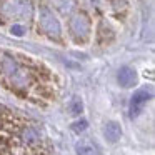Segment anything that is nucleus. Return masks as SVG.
I'll return each mask as SVG.
<instances>
[{
    "label": "nucleus",
    "instance_id": "0eeeda50",
    "mask_svg": "<svg viewBox=\"0 0 155 155\" xmlns=\"http://www.w3.org/2000/svg\"><path fill=\"white\" fill-rule=\"evenodd\" d=\"M12 32H15L17 35H20V34H22V28H20V27H14V28H12Z\"/></svg>",
    "mask_w": 155,
    "mask_h": 155
},
{
    "label": "nucleus",
    "instance_id": "423d86ee",
    "mask_svg": "<svg viewBox=\"0 0 155 155\" xmlns=\"http://www.w3.org/2000/svg\"><path fill=\"white\" fill-rule=\"evenodd\" d=\"M85 128H87V122H85V120H80V122L72 124V130H74L75 134H80V132L85 130Z\"/></svg>",
    "mask_w": 155,
    "mask_h": 155
},
{
    "label": "nucleus",
    "instance_id": "20e7f679",
    "mask_svg": "<svg viewBox=\"0 0 155 155\" xmlns=\"http://www.w3.org/2000/svg\"><path fill=\"white\" fill-rule=\"evenodd\" d=\"M75 150H77V155H100L97 145H95L94 142L87 140V138L77 142V145H75Z\"/></svg>",
    "mask_w": 155,
    "mask_h": 155
},
{
    "label": "nucleus",
    "instance_id": "f257e3e1",
    "mask_svg": "<svg viewBox=\"0 0 155 155\" xmlns=\"http://www.w3.org/2000/svg\"><path fill=\"white\" fill-rule=\"evenodd\" d=\"M40 127L17 110L0 105V155H50Z\"/></svg>",
    "mask_w": 155,
    "mask_h": 155
},
{
    "label": "nucleus",
    "instance_id": "f03ea898",
    "mask_svg": "<svg viewBox=\"0 0 155 155\" xmlns=\"http://www.w3.org/2000/svg\"><path fill=\"white\" fill-rule=\"evenodd\" d=\"M150 97L152 92L147 90V88H140V90L135 92L130 100V117H138L142 114V110L145 108L147 102L150 100Z\"/></svg>",
    "mask_w": 155,
    "mask_h": 155
},
{
    "label": "nucleus",
    "instance_id": "39448f33",
    "mask_svg": "<svg viewBox=\"0 0 155 155\" xmlns=\"http://www.w3.org/2000/svg\"><path fill=\"white\" fill-rule=\"evenodd\" d=\"M135 80H137L135 72L132 70L130 67H122L120 70H118V84H120L122 87H125V88L132 87V85L135 84Z\"/></svg>",
    "mask_w": 155,
    "mask_h": 155
},
{
    "label": "nucleus",
    "instance_id": "7ed1b4c3",
    "mask_svg": "<svg viewBox=\"0 0 155 155\" xmlns=\"http://www.w3.org/2000/svg\"><path fill=\"white\" fill-rule=\"evenodd\" d=\"M104 135H105V138H107L108 142L115 143V142H118L120 137H122V127L117 124V122H108V124L105 125V128H104Z\"/></svg>",
    "mask_w": 155,
    "mask_h": 155
}]
</instances>
